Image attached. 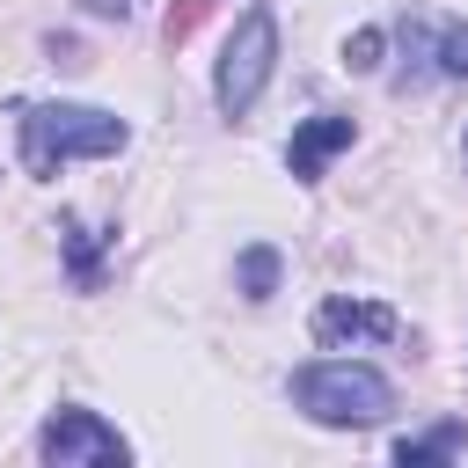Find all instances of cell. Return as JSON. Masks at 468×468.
Returning <instances> with one entry per match:
<instances>
[{"instance_id": "cell-4", "label": "cell", "mask_w": 468, "mask_h": 468, "mask_svg": "<svg viewBox=\"0 0 468 468\" xmlns=\"http://www.w3.org/2000/svg\"><path fill=\"white\" fill-rule=\"evenodd\" d=\"M37 453L51 468H124L132 461V439L117 424H102L95 410H58L44 431H37Z\"/></svg>"}, {"instance_id": "cell-9", "label": "cell", "mask_w": 468, "mask_h": 468, "mask_svg": "<svg viewBox=\"0 0 468 468\" xmlns=\"http://www.w3.org/2000/svg\"><path fill=\"white\" fill-rule=\"evenodd\" d=\"M431 66H439V80H468V22L431 29Z\"/></svg>"}, {"instance_id": "cell-7", "label": "cell", "mask_w": 468, "mask_h": 468, "mask_svg": "<svg viewBox=\"0 0 468 468\" xmlns=\"http://www.w3.org/2000/svg\"><path fill=\"white\" fill-rule=\"evenodd\" d=\"M461 446H468V424L446 417V424H431V431H417V439H395V461H402V468H424V461H453Z\"/></svg>"}, {"instance_id": "cell-10", "label": "cell", "mask_w": 468, "mask_h": 468, "mask_svg": "<svg viewBox=\"0 0 468 468\" xmlns=\"http://www.w3.org/2000/svg\"><path fill=\"white\" fill-rule=\"evenodd\" d=\"M380 51H388V29H351V37H344V66H351V73H373Z\"/></svg>"}, {"instance_id": "cell-5", "label": "cell", "mask_w": 468, "mask_h": 468, "mask_svg": "<svg viewBox=\"0 0 468 468\" xmlns=\"http://www.w3.org/2000/svg\"><path fill=\"white\" fill-rule=\"evenodd\" d=\"M351 139H358V124H351L344 110H314L307 124H292V139H285V168H292V183H322V168H329Z\"/></svg>"}, {"instance_id": "cell-6", "label": "cell", "mask_w": 468, "mask_h": 468, "mask_svg": "<svg viewBox=\"0 0 468 468\" xmlns=\"http://www.w3.org/2000/svg\"><path fill=\"white\" fill-rule=\"evenodd\" d=\"M395 329H402V322H395V307H380V300H351V292H336V300L314 307V344H322V351H336V344H351V336L388 344Z\"/></svg>"}, {"instance_id": "cell-8", "label": "cell", "mask_w": 468, "mask_h": 468, "mask_svg": "<svg viewBox=\"0 0 468 468\" xmlns=\"http://www.w3.org/2000/svg\"><path fill=\"white\" fill-rule=\"evenodd\" d=\"M278 271H285V256H278L271 241H249V249L234 256V285H241V300H271V292H278Z\"/></svg>"}, {"instance_id": "cell-11", "label": "cell", "mask_w": 468, "mask_h": 468, "mask_svg": "<svg viewBox=\"0 0 468 468\" xmlns=\"http://www.w3.org/2000/svg\"><path fill=\"white\" fill-rule=\"evenodd\" d=\"M461 146H468V132H461Z\"/></svg>"}, {"instance_id": "cell-3", "label": "cell", "mask_w": 468, "mask_h": 468, "mask_svg": "<svg viewBox=\"0 0 468 468\" xmlns=\"http://www.w3.org/2000/svg\"><path fill=\"white\" fill-rule=\"evenodd\" d=\"M271 73H278V15H271V7H249V15L234 22V37H227V51H219L212 102H219L227 117H249V110L263 102Z\"/></svg>"}, {"instance_id": "cell-1", "label": "cell", "mask_w": 468, "mask_h": 468, "mask_svg": "<svg viewBox=\"0 0 468 468\" xmlns=\"http://www.w3.org/2000/svg\"><path fill=\"white\" fill-rule=\"evenodd\" d=\"M15 124H22V168L29 176H58L66 161H110L132 139V124L117 110H95V102H22Z\"/></svg>"}, {"instance_id": "cell-2", "label": "cell", "mask_w": 468, "mask_h": 468, "mask_svg": "<svg viewBox=\"0 0 468 468\" xmlns=\"http://www.w3.org/2000/svg\"><path fill=\"white\" fill-rule=\"evenodd\" d=\"M285 395H292V410H300L307 424H322V431H366V424H380V417L395 410L388 373H373V366H358V358L292 366Z\"/></svg>"}]
</instances>
